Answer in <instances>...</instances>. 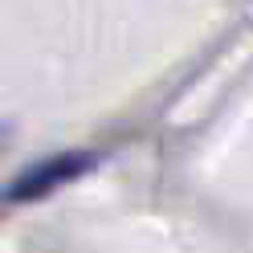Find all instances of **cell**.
<instances>
[{"mask_svg": "<svg viewBox=\"0 0 253 253\" xmlns=\"http://www.w3.org/2000/svg\"><path fill=\"white\" fill-rule=\"evenodd\" d=\"M98 164L94 151H61V155H49L33 168H25L17 180H12L4 192H0V209H12V204H33V200H45L49 192H57L61 184L78 180L82 171H90Z\"/></svg>", "mask_w": 253, "mask_h": 253, "instance_id": "1", "label": "cell"}]
</instances>
